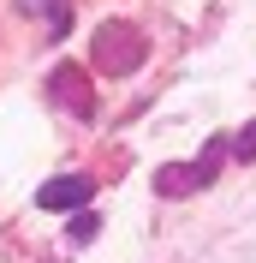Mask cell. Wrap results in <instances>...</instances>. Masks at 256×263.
Listing matches in <instances>:
<instances>
[{
  "label": "cell",
  "mask_w": 256,
  "mask_h": 263,
  "mask_svg": "<svg viewBox=\"0 0 256 263\" xmlns=\"http://www.w3.org/2000/svg\"><path fill=\"white\" fill-rule=\"evenodd\" d=\"M90 48H96V66H101V72L125 78L131 66H143L149 42H143L137 30H131V24H119V18H113V24H101V30H96V42H90Z\"/></svg>",
  "instance_id": "6da1fadb"
},
{
  "label": "cell",
  "mask_w": 256,
  "mask_h": 263,
  "mask_svg": "<svg viewBox=\"0 0 256 263\" xmlns=\"http://www.w3.org/2000/svg\"><path fill=\"white\" fill-rule=\"evenodd\" d=\"M221 156H226V138H215V144H208L203 156H197V162H173V167H161V174H155V192H161V197H179V192H203V185L215 180Z\"/></svg>",
  "instance_id": "7a4b0ae2"
},
{
  "label": "cell",
  "mask_w": 256,
  "mask_h": 263,
  "mask_svg": "<svg viewBox=\"0 0 256 263\" xmlns=\"http://www.w3.org/2000/svg\"><path fill=\"white\" fill-rule=\"evenodd\" d=\"M48 96H54V108H66L72 120H90V114H96V96H90V84H83V66H54Z\"/></svg>",
  "instance_id": "3957f363"
},
{
  "label": "cell",
  "mask_w": 256,
  "mask_h": 263,
  "mask_svg": "<svg viewBox=\"0 0 256 263\" xmlns=\"http://www.w3.org/2000/svg\"><path fill=\"white\" fill-rule=\"evenodd\" d=\"M90 192H96V180H83V174H60V180H48L42 192H36V210H83Z\"/></svg>",
  "instance_id": "277c9868"
},
{
  "label": "cell",
  "mask_w": 256,
  "mask_h": 263,
  "mask_svg": "<svg viewBox=\"0 0 256 263\" xmlns=\"http://www.w3.org/2000/svg\"><path fill=\"white\" fill-rule=\"evenodd\" d=\"M24 12H42V24H48V42H60V36H72V0H18Z\"/></svg>",
  "instance_id": "5b68a950"
},
{
  "label": "cell",
  "mask_w": 256,
  "mask_h": 263,
  "mask_svg": "<svg viewBox=\"0 0 256 263\" xmlns=\"http://www.w3.org/2000/svg\"><path fill=\"white\" fill-rule=\"evenodd\" d=\"M96 228H101L96 215H90V210H78V215H72V246H90V239H96Z\"/></svg>",
  "instance_id": "8992f818"
},
{
  "label": "cell",
  "mask_w": 256,
  "mask_h": 263,
  "mask_svg": "<svg viewBox=\"0 0 256 263\" xmlns=\"http://www.w3.org/2000/svg\"><path fill=\"white\" fill-rule=\"evenodd\" d=\"M232 156H239V162H256V120L239 132V138H232Z\"/></svg>",
  "instance_id": "52a82bcc"
}]
</instances>
